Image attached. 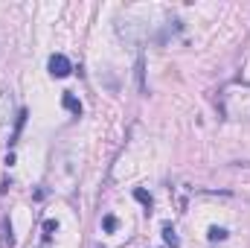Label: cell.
<instances>
[{
    "instance_id": "8fae6325",
    "label": "cell",
    "mask_w": 250,
    "mask_h": 248,
    "mask_svg": "<svg viewBox=\"0 0 250 248\" xmlns=\"http://www.w3.org/2000/svg\"><path fill=\"white\" fill-rule=\"evenodd\" d=\"M3 240H6V246H15V237H12V225H9V219L3 222Z\"/></svg>"
},
{
    "instance_id": "6da1fadb",
    "label": "cell",
    "mask_w": 250,
    "mask_h": 248,
    "mask_svg": "<svg viewBox=\"0 0 250 248\" xmlns=\"http://www.w3.org/2000/svg\"><path fill=\"white\" fill-rule=\"evenodd\" d=\"M47 67H50V76H56V79H64V76H70V73H73L70 59L62 56V53H53V56H50V62H47Z\"/></svg>"
},
{
    "instance_id": "3957f363",
    "label": "cell",
    "mask_w": 250,
    "mask_h": 248,
    "mask_svg": "<svg viewBox=\"0 0 250 248\" xmlns=\"http://www.w3.org/2000/svg\"><path fill=\"white\" fill-rule=\"evenodd\" d=\"M134 76H137V88H140V94H148V85H146V59H143V56H137Z\"/></svg>"
},
{
    "instance_id": "30bf717a",
    "label": "cell",
    "mask_w": 250,
    "mask_h": 248,
    "mask_svg": "<svg viewBox=\"0 0 250 248\" xmlns=\"http://www.w3.org/2000/svg\"><path fill=\"white\" fill-rule=\"evenodd\" d=\"M56 231H59V222H56V219H47V222H44V237L50 240Z\"/></svg>"
},
{
    "instance_id": "ba28073f",
    "label": "cell",
    "mask_w": 250,
    "mask_h": 248,
    "mask_svg": "<svg viewBox=\"0 0 250 248\" xmlns=\"http://www.w3.org/2000/svg\"><path fill=\"white\" fill-rule=\"evenodd\" d=\"M207 237H209L212 243H221V240H227V228H218V225H212V228L207 231Z\"/></svg>"
},
{
    "instance_id": "277c9868",
    "label": "cell",
    "mask_w": 250,
    "mask_h": 248,
    "mask_svg": "<svg viewBox=\"0 0 250 248\" xmlns=\"http://www.w3.org/2000/svg\"><path fill=\"white\" fill-rule=\"evenodd\" d=\"M62 105L67 108V111H70V114H76V117H82V102H79V99H76V97H73L70 91H67V94L62 97Z\"/></svg>"
},
{
    "instance_id": "9c48e42d",
    "label": "cell",
    "mask_w": 250,
    "mask_h": 248,
    "mask_svg": "<svg viewBox=\"0 0 250 248\" xmlns=\"http://www.w3.org/2000/svg\"><path fill=\"white\" fill-rule=\"evenodd\" d=\"M134 198H137V201H140V204H143L146 210L151 207V196H148V193H146L143 187H137V190H134Z\"/></svg>"
},
{
    "instance_id": "8992f818",
    "label": "cell",
    "mask_w": 250,
    "mask_h": 248,
    "mask_svg": "<svg viewBox=\"0 0 250 248\" xmlns=\"http://www.w3.org/2000/svg\"><path fill=\"white\" fill-rule=\"evenodd\" d=\"M26 117H29V111H26V108H21V114H18V123H15V134H12L9 146H15V143H18V137H21V128H23V123H26Z\"/></svg>"
},
{
    "instance_id": "52a82bcc",
    "label": "cell",
    "mask_w": 250,
    "mask_h": 248,
    "mask_svg": "<svg viewBox=\"0 0 250 248\" xmlns=\"http://www.w3.org/2000/svg\"><path fill=\"white\" fill-rule=\"evenodd\" d=\"M117 228H120V219H117V216H111V213H108V216H105V219H102V231H105V234H114V231H117Z\"/></svg>"
},
{
    "instance_id": "7a4b0ae2",
    "label": "cell",
    "mask_w": 250,
    "mask_h": 248,
    "mask_svg": "<svg viewBox=\"0 0 250 248\" xmlns=\"http://www.w3.org/2000/svg\"><path fill=\"white\" fill-rule=\"evenodd\" d=\"M12 120V97L9 91H0V125H6Z\"/></svg>"
},
{
    "instance_id": "5b68a950",
    "label": "cell",
    "mask_w": 250,
    "mask_h": 248,
    "mask_svg": "<svg viewBox=\"0 0 250 248\" xmlns=\"http://www.w3.org/2000/svg\"><path fill=\"white\" fill-rule=\"evenodd\" d=\"M163 243L169 248H181V240H178V234H175L172 225H163Z\"/></svg>"
}]
</instances>
